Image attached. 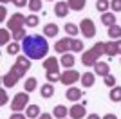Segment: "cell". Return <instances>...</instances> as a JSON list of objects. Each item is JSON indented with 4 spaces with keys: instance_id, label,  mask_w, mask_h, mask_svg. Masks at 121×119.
<instances>
[{
    "instance_id": "obj_4",
    "label": "cell",
    "mask_w": 121,
    "mask_h": 119,
    "mask_svg": "<svg viewBox=\"0 0 121 119\" xmlns=\"http://www.w3.org/2000/svg\"><path fill=\"white\" fill-rule=\"evenodd\" d=\"M9 106L13 112H22L24 108H27L29 106V92H18L9 103Z\"/></svg>"
},
{
    "instance_id": "obj_11",
    "label": "cell",
    "mask_w": 121,
    "mask_h": 119,
    "mask_svg": "<svg viewBox=\"0 0 121 119\" xmlns=\"http://www.w3.org/2000/svg\"><path fill=\"white\" fill-rule=\"evenodd\" d=\"M18 76L13 72V70H7V74L2 76V83H4V87H7V89H11V87H15L16 83H18Z\"/></svg>"
},
{
    "instance_id": "obj_31",
    "label": "cell",
    "mask_w": 121,
    "mask_h": 119,
    "mask_svg": "<svg viewBox=\"0 0 121 119\" xmlns=\"http://www.w3.org/2000/svg\"><path fill=\"white\" fill-rule=\"evenodd\" d=\"M40 24V18L36 15H29V16H25V25L27 27H36V25Z\"/></svg>"
},
{
    "instance_id": "obj_47",
    "label": "cell",
    "mask_w": 121,
    "mask_h": 119,
    "mask_svg": "<svg viewBox=\"0 0 121 119\" xmlns=\"http://www.w3.org/2000/svg\"><path fill=\"white\" fill-rule=\"evenodd\" d=\"M65 119H67V117H65Z\"/></svg>"
},
{
    "instance_id": "obj_43",
    "label": "cell",
    "mask_w": 121,
    "mask_h": 119,
    "mask_svg": "<svg viewBox=\"0 0 121 119\" xmlns=\"http://www.w3.org/2000/svg\"><path fill=\"white\" fill-rule=\"evenodd\" d=\"M87 119H101L98 114H91V115H87Z\"/></svg>"
},
{
    "instance_id": "obj_20",
    "label": "cell",
    "mask_w": 121,
    "mask_h": 119,
    "mask_svg": "<svg viewBox=\"0 0 121 119\" xmlns=\"http://www.w3.org/2000/svg\"><path fill=\"white\" fill-rule=\"evenodd\" d=\"M40 94H42V98H45V99L52 98V96H54V85L47 81V83H45V85H43V87L40 89Z\"/></svg>"
},
{
    "instance_id": "obj_41",
    "label": "cell",
    "mask_w": 121,
    "mask_h": 119,
    "mask_svg": "<svg viewBox=\"0 0 121 119\" xmlns=\"http://www.w3.org/2000/svg\"><path fill=\"white\" fill-rule=\"evenodd\" d=\"M103 119H117V115H116V114H107Z\"/></svg>"
},
{
    "instance_id": "obj_3",
    "label": "cell",
    "mask_w": 121,
    "mask_h": 119,
    "mask_svg": "<svg viewBox=\"0 0 121 119\" xmlns=\"http://www.w3.org/2000/svg\"><path fill=\"white\" fill-rule=\"evenodd\" d=\"M103 54H105V42H96L94 47H91L87 52L81 54V63L85 67H94Z\"/></svg>"
},
{
    "instance_id": "obj_38",
    "label": "cell",
    "mask_w": 121,
    "mask_h": 119,
    "mask_svg": "<svg viewBox=\"0 0 121 119\" xmlns=\"http://www.w3.org/2000/svg\"><path fill=\"white\" fill-rule=\"evenodd\" d=\"M9 119H27V115L22 114V112H13V114L9 115Z\"/></svg>"
},
{
    "instance_id": "obj_44",
    "label": "cell",
    "mask_w": 121,
    "mask_h": 119,
    "mask_svg": "<svg viewBox=\"0 0 121 119\" xmlns=\"http://www.w3.org/2000/svg\"><path fill=\"white\" fill-rule=\"evenodd\" d=\"M117 54L121 56V40H117Z\"/></svg>"
},
{
    "instance_id": "obj_16",
    "label": "cell",
    "mask_w": 121,
    "mask_h": 119,
    "mask_svg": "<svg viewBox=\"0 0 121 119\" xmlns=\"http://www.w3.org/2000/svg\"><path fill=\"white\" fill-rule=\"evenodd\" d=\"M94 72H96L98 76H101V78H105V76L110 74V67H108L107 61H98V63L94 65Z\"/></svg>"
},
{
    "instance_id": "obj_17",
    "label": "cell",
    "mask_w": 121,
    "mask_h": 119,
    "mask_svg": "<svg viewBox=\"0 0 121 119\" xmlns=\"http://www.w3.org/2000/svg\"><path fill=\"white\" fill-rule=\"evenodd\" d=\"M60 63H61V67H63V69H72V67H74V63H76V60H74V56H72L71 52H65V54H61Z\"/></svg>"
},
{
    "instance_id": "obj_21",
    "label": "cell",
    "mask_w": 121,
    "mask_h": 119,
    "mask_svg": "<svg viewBox=\"0 0 121 119\" xmlns=\"http://www.w3.org/2000/svg\"><path fill=\"white\" fill-rule=\"evenodd\" d=\"M85 4H87V0H67L69 9H71V11H78V13L85 7Z\"/></svg>"
},
{
    "instance_id": "obj_40",
    "label": "cell",
    "mask_w": 121,
    "mask_h": 119,
    "mask_svg": "<svg viewBox=\"0 0 121 119\" xmlns=\"http://www.w3.org/2000/svg\"><path fill=\"white\" fill-rule=\"evenodd\" d=\"M5 15H7L5 5H0V22H4V20H5Z\"/></svg>"
},
{
    "instance_id": "obj_5",
    "label": "cell",
    "mask_w": 121,
    "mask_h": 119,
    "mask_svg": "<svg viewBox=\"0 0 121 119\" xmlns=\"http://www.w3.org/2000/svg\"><path fill=\"white\" fill-rule=\"evenodd\" d=\"M29 69H31V60L27 58V56H18L16 61H15V65H13L9 70H13L18 78H22V76H24Z\"/></svg>"
},
{
    "instance_id": "obj_27",
    "label": "cell",
    "mask_w": 121,
    "mask_h": 119,
    "mask_svg": "<svg viewBox=\"0 0 121 119\" xmlns=\"http://www.w3.org/2000/svg\"><path fill=\"white\" fill-rule=\"evenodd\" d=\"M65 33H67V36L72 38V36H76L78 33H81V31H80V27L76 24H71V22H69V24H65Z\"/></svg>"
},
{
    "instance_id": "obj_7",
    "label": "cell",
    "mask_w": 121,
    "mask_h": 119,
    "mask_svg": "<svg viewBox=\"0 0 121 119\" xmlns=\"http://www.w3.org/2000/svg\"><path fill=\"white\" fill-rule=\"evenodd\" d=\"M78 79H81V74H80V72H76V70H72V69H65V72L61 74L60 81H61L63 85H67V87H72Z\"/></svg>"
},
{
    "instance_id": "obj_29",
    "label": "cell",
    "mask_w": 121,
    "mask_h": 119,
    "mask_svg": "<svg viewBox=\"0 0 121 119\" xmlns=\"http://www.w3.org/2000/svg\"><path fill=\"white\" fill-rule=\"evenodd\" d=\"M5 49H7V54H11V56H16L18 52H20L22 45L18 43V42H13V43H9L7 47H5Z\"/></svg>"
},
{
    "instance_id": "obj_37",
    "label": "cell",
    "mask_w": 121,
    "mask_h": 119,
    "mask_svg": "<svg viewBox=\"0 0 121 119\" xmlns=\"http://www.w3.org/2000/svg\"><path fill=\"white\" fill-rule=\"evenodd\" d=\"M7 92H5V89H0V105H7Z\"/></svg>"
},
{
    "instance_id": "obj_34",
    "label": "cell",
    "mask_w": 121,
    "mask_h": 119,
    "mask_svg": "<svg viewBox=\"0 0 121 119\" xmlns=\"http://www.w3.org/2000/svg\"><path fill=\"white\" fill-rule=\"evenodd\" d=\"M103 83H105V87L112 89V87H116V78H114L112 74H108V76H105V78H103Z\"/></svg>"
},
{
    "instance_id": "obj_26",
    "label": "cell",
    "mask_w": 121,
    "mask_h": 119,
    "mask_svg": "<svg viewBox=\"0 0 121 119\" xmlns=\"http://www.w3.org/2000/svg\"><path fill=\"white\" fill-rule=\"evenodd\" d=\"M108 98H110V101H114V103H119L121 101V87H112Z\"/></svg>"
},
{
    "instance_id": "obj_8",
    "label": "cell",
    "mask_w": 121,
    "mask_h": 119,
    "mask_svg": "<svg viewBox=\"0 0 121 119\" xmlns=\"http://www.w3.org/2000/svg\"><path fill=\"white\" fill-rule=\"evenodd\" d=\"M72 40L71 36H65V38L58 40L54 43V51L56 52H60V54H65V52H69V51H72Z\"/></svg>"
},
{
    "instance_id": "obj_45",
    "label": "cell",
    "mask_w": 121,
    "mask_h": 119,
    "mask_svg": "<svg viewBox=\"0 0 121 119\" xmlns=\"http://www.w3.org/2000/svg\"><path fill=\"white\" fill-rule=\"evenodd\" d=\"M0 2H2V5H5L7 2H15V0H0Z\"/></svg>"
},
{
    "instance_id": "obj_15",
    "label": "cell",
    "mask_w": 121,
    "mask_h": 119,
    "mask_svg": "<svg viewBox=\"0 0 121 119\" xmlns=\"http://www.w3.org/2000/svg\"><path fill=\"white\" fill-rule=\"evenodd\" d=\"M116 20L117 16L114 15V11H107V13H101V22L105 27H112V25H116Z\"/></svg>"
},
{
    "instance_id": "obj_42",
    "label": "cell",
    "mask_w": 121,
    "mask_h": 119,
    "mask_svg": "<svg viewBox=\"0 0 121 119\" xmlns=\"http://www.w3.org/2000/svg\"><path fill=\"white\" fill-rule=\"evenodd\" d=\"M52 117H54V115H52ZM52 117H51V114H42L38 119H52Z\"/></svg>"
},
{
    "instance_id": "obj_22",
    "label": "cell",
    "mask_w": 121,
    "mask_h": 119,
    "mask_svg": "<svg viewBox=\"0 0 121 119\" xmlns=\"http://www.w3.org/2000/svg\"><path fill=\"white\" fill-rule=\"evenodd\" d=\"M105 54L107 56H116L117 54V40L107 42L105 43Z\"/></svg>"
},
{
    "instance_id": "obj_6",
    "label": "cell",
    "mask_w": 121,
    "mask_h": 119,
    "mask_svg": "<svg viewBox=\"0 0 121 119\" xmlns=\"http://www.w3.org/2000/svg\"><path fill=\"white\" fill-rule=\"evenodd\" d=\"M80 31L85 38H94V34H96V25H94V22H92L91 18H83L80 22Z\"/></svg>"
},
{
    "instance_id": "obj_2",
    "label": "cell",
    "mask_w": 121,
    "mask_h": 119,
    "mask_svg": "<svg viewBox=\"0 0 121 119\" xmlns=\"http://www.w3.org/2000/svg\"><path fill=\"white\" fill-rule=\"evenodd\" d=\"M24 25H25V16L22 15V13H15V15H11V18L7 20V29L11 31L15 42H20V40H24L25 36H27L25 31H24Z\"/></svg>"
},
{
    "instance_id": "obj_46",
    "label": "cell",
    "mask_w": 121,
    "mask_h": 119,
    "mask_svg": "<svg viewBox=\"0 0 121 119\" xmlns=\"http://www.w3.org/2000/svg\"><path fill=\"white\" fill-rule=\"evenodd\" d=\"M49 2H51V0H49Z\"/></svg>"
},
{
    "instance_id": "obj_13",
    "label": "cell",
    "mask_w": 121,
    "mask_h": 119,
    "mask_svg": "<svg viewBox=\"0 0 121 119\" xmlns=\"http://www.w3.org/2000/svg\"><path fill=\"white\" fill-rule=\"evenodd\" d=\"M65 98L69 99V101H72V103H76V101H80V99L83 98V92H81L80 89H76V87H71V89H67Z\"/></svg>"
},
{
    "instance_id": "obj_33",
    "label": "cell",
    "mask_w": 121,
    "mask_h": 119,
    "mask_svg": "<svg viewBox=\"0 0 121 119\" xmlns=\"http://www.w3.org/2000/svg\"><path fill=\"white\" fill-rule=\"evenodd\" d=\"M45 78H47V81H49V83H56V81H60L61 74H60V72H47Z\"/></svg>"
},
{
    "instance_id": "obj_19",
    "label": "cell",
    "mask_w": 121,
    "mask_h": 119,
    "mask_svg": "<svg viewBox=\"0 0 121 119\" xmlns=\"http://www.w3.org/2000/svg\"><path fill=\"white\" fill-rule=\"evenodd\" d=\"M25 115H27V117H31V119H38V117L42 115L40 106H38V105H29V106L25 108Z\"/></svg>"
},
{
    "instance_id": "obj_18",
    "label": "cell",
    "mask_w": 121,
    "mask_h": 119,
    "mask_svg": "<svg viewBox=\"0 0 121 119\" xmlns=\"http://www.w3.org/2000/svg\"><path fill=\"white\" fill-rule=\"evenodd\" d=\"M52 115L58 117V119H65L69 115V108H67L65 105H56L54 110H52Z\"/></svg>"
},
{
    "instance_id": "obj_1",
    "label": "cell",
    "mask_w": 121,
    "mask_h": 119,
    "mask_svg": "<svg viewBox=\"0 0 121 119\" xmlns=\"http://www.w3.org/2000/svg\"><path fill=\"white\" fill-rule=\"evenodd\" d=\"M22 51L29 60H42L49 52V43H47L45 36L27 34L22 40Z\"/></svg>"
},
{
    "instance_id": "obj_39",
    "label": "cell",
    "mask_w": 121,
    "mask_h": 119,
    "mask_svg": "<svg viewBox=\"0 0 121 119\" xmlns=\"http://www.w3.org/2000/svg\"><path fill=\"white\" fill-rule=\"evenodd\" d=\"M13 4H15L16 7H24V5H29V0H15Z\"/></svg>"
},
{
    "instance_id": "obj_32",
    "label": "cell",
    "mask_w": 121,
    "mask_h": 119,
    "mask_svg": "<svg viewBox=\"0 0 121 119\" xmlns=\"http://www.w3.org/2000/svg\"><path fill=\"white\" fill-rule=\"evenodd\" d=\"M108 5H110L108 0H98L96 2V9L99 11V13H107V11H108Z\"/></svg>"
},
{
    "instance_id": "obj_36",
    "label": "cell",
    "mask_w": 121,
    "mask_h": 119,
    "mask_svg": "<svg viewBox=\"0 0 121 119\" xmlns=\"http://www.w3.org/2000/svg\"><path fill=\"white\" fill-rule=\"evenodd\" d=\"M110 9L114 11V13H119L121 11V0H112L110 2Z\"/></svg>"
},
{
    "instance_id": "obj_9",
    "label": "cell",
    "mask_w": 121,
    "mask_h": 119,
    "mask_svg": "<svg viewBox=\"0 0 121 119\" xmlns=\"http://www.w3.org/2000/svg\"><path fill=\"white\" fill-rule=\"evenodd\" d=\"M69 117L71 119H83V117H87V110H85V105L83 103H74L69 108Z\"/></svg>"
},
{
    "instance_id": "obj_14",
    "label": "cell",
    "mask_w": 121,
    "mask_h": 119,
    "mask_svg": "<svg viewBox=\"0 0 121 119\" xmlns=\"http://www.w3.org/2000/svg\"><path fill=\"white\" fill-rule=\"evenodd\" d=\"M69 5H67V2H56L54 5V13L58 18H65V16H69Z\"/></svg>"
},
{
    "instance_id": "obj_12",
    "label": "cell",
    "mask_w": 121,
    "mask_h": 119,
    "mask_svg": "<svg viewBox=\"0 0 121 119\" xmlns=\"http://www.w3.org/2000/svg\"><path fill=\"white\" fill-rule=\"evenodd\" d=\"M80 81H81V87H83V89H91L92 85H94V81H96V74H94V72H83Z\"/></svg>"
},
{
    "instance_id": "obj_23",
    "label": "cell",
    "mask_w": 121,
    "mask_h": 119,
    "mask_svg": "<svg viewBox=\"0 0 121 119\" xmlns=\"http://www.w3.org/2000/svg\"><path fill=\"white\" fill-rule=\"evenodd\" d=\"M43 34H45L47 38H54V36L58 34V25L56 24H47L45 27H43Z\"/></svg>"
},
{
    "instance_id": "obj_25",
    "label": "cell",
    "mask_w": 121,
    "mask_h": 119,
    "mask_svg": "<svg viewBox=\"0 0 121 119\" xmlns=\"http://www.w3.org/2000/svg\"><path fill=\"white\" fill-rule=\"evenodd\" d=\"M107 33H108V36H110L112 40H119L121 38V25H112V27H108V31H107Z\"/></svg>"
},
{
    "instance_id": "obj_30",
    "label": "cell",
    "mask_w": 121,
    "mask_h": 119,
    "mask_svg": "<svg viewBox=\"0 0 121 119\" xmlns=\"http://www.w3.org/2000/svg\"><path fill=\"white\" fill-rule=\"evenodd\" d=\"M31 9V13L35 15V13H38V11H42V0H29V5H27Z\"/></svg>"
},
{
    "instance_id": "obj_10",
    "label": "cell",
    "mask_w": 121,
    "mask_h": 119,
    "mask_svg": "<svg viewBox=\"0 0 121 119\" xmlns=\"http://www.w3.org/2000/svg\"><path fill=\"white\" fill-rule=\"evenodd\" d=\"M43 69L47 72H60V61H58V58L51 56V58L43 60Z\"/></svg>"
},
{
    "instance_id": "obj_28",
    "label": "cell",
    "mask_w": 121,
    "mask_h": 119,
    "mask_svg": "<svg viewBox=\"0 0 121 119\" xmlns=\"http://www.w3.org/2000/svg\"><path fill=\"white\" fill-rule=\"evenodd\" d=\"M9 38H11V34L7 33V29L2 27V29H0V45H2V47H7V45H9Z\"/></svg>"
},
{
    "instance_id": "obj_24",
    "label": "cell",
    "mask_w": 121,
    "mask_h": 119,
    "mask_svg": "<svg viewBox=\"0 0 121 119\" xmlns=\"http://www.w3.org/2000/svg\"><path fill=\"white\" fill-rule=\"evenodd\" d=\"M36 87H38V79H36V78H27V79H25V83H24L25 92H35Z\"/></svg>"
},
{
    "instance_id": "obj_35",
    "label": "cell",
    "mask_w": 121,
    "mask_h": 119,
    "mask_svg": "<svg viewBox=\"0 0 121 119\" xmlns=\"http://www.w3.org/2000/svg\"><path fill=\"white\" fill-rule=\"evenodd\" d=\"M83 42H81V40H72V51H74V52H81V51H83Z\"/></svg>"
}]
</instances>
